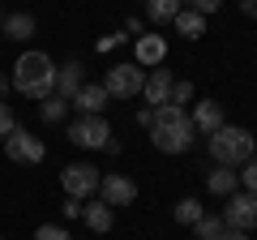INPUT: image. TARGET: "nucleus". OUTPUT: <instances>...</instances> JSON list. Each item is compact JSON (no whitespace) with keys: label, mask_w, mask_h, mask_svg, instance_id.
Returning <instances> with one entry per match:
<instances>
[{"label":"nucleus","mask_w":257,"mask_h":240,"mask_svg":"<svg viewBox=\"0 0 257 240\" xmlns=\"http://www.w3.org/2000/svg\"><path fill=\"white\" fill-rule=\"evenodd\" d=\"M193 138H197V129H193V120H189V111H184V107H176V103L155 107L150 142H155L163 155H184V150L193 146Z\"/></svg>","instance_id":"f257e3e1"},{"label":"nucleus","mask_w":257,"mask_h":240,"mask_svg":"<svg viewBox=\"0 0 257 240\" xmlns=\"http://www.w3.org/2000/svg\"><path fill=\"white\" fill-rule=\"evenodd\" d=\"M13 90L26 99H47L56 94V65L47 52H22L13 65Z\"/></svg>","instance_id":"f03ea898"},{"label":"nucleus","mask_w":257,"mask_h":240,"mask_svg":"<svg viewBox=\"0 0 257 240\" xmlns=\"http://www.w3.org/2000/svg\"><path fill=\"white\" fill-rule=\"evenodd\" d=\"M253 150H257V138L248 129H240V125H223V129L210 133V155H214V163H219V167L248 163Z\"/></svg>","instance_id":"7ed1b4c3"},{"label":"nucleus","mask_w":257,"mask_h":240,"mask_svg":"<svg viewBox=\"0 0 257 240\" xmlns=\"http://www.w3.org/2000/svg\"><path fill=\"white\" fill-rule=\"evenodd\" d=\"M5 155H9V163L35 167V163L47 159V146H43V138H35L30 129H13L9 138H5Z\"/></svg>","instance_id":"20e7f679"},{"label":"nucleus","mask_w":257,"mask_h":240,"mask_svg":"<svg viewBox=\"0 0 257 240\" xmlns=\"http://www.w3.org/2000/svg\"><path fill=\"white\" fill-rule=\"evenodd\" d=\"M142 86H146L142 65H111L107 77H103V90H107V99H111V94H116V99H138Z\"/></svg>","instance_id":"39448f33"},{"label":"nucleus","mask_w":257,"mask_h":240,"mask_svg":"<svg viewBox=\"0 0 257 240\" xmlns=\"http://www.w3.org/2000/svg\"><path fill=\"white\" fill-rule=\"evenodd\" d=\"M69 142H73V146H86V150H107L111 129H107L103 116H82V120L69 125Z\"/></svg>","instance_id":"423d86ee"},{"label":"nucleus","mask_w":257,"mask_h":240,"mask_svg":"<svg viewBox=\"0 0 257 240\" xmlns=\"http://www.w3.org/2000/svg\"><path fill=\"white\" fill-rule=\"evenodd\" d=\"M99 167H90V163H69L60 172V185H64V193L69 197H77V202H86L90 193H99Z\"/></svg>","instance_id":"0eeeda50"},{"label":"nucleus","mask_w":257,"mask_h":240,"mask_svg":"<svg viewBox=\"0 0 257 240\" xmlns=\"http://www.w3.org/2000/svg\"><path fill=\"white\" fill-rule=\"evenodd\" d=\"M223 223L231 231H248L257 227V193H231L223 206Z\"/></svg>","instance_id":"6e6552de"},{"label":"nucleus","mask_w":257,"mask_h":240,"mask_svg":"<svg viewBox=\"0 0 257 240\" xmlns=\"http://www.w3.org/2000/svg\"><path fill=\"white\" fill-rule=\"evenodd\" d=\"M99 202H107L111 210H116V206H128L133 202V197H138V185H133V180H128V176H103L99 180Z\"/></svg>","instance_id":"1a4fd4ad"},{"label":"nucleus","mask_w":257,"mask_h":240,"mask_svg":"<svg viewBox=\"0 0 257 240\" xmlns=\"http://www.w3.org/2000/svg\"><path fill=\"white\" fill-rule=\"evenodd\" d=\"M189 120H193V129H197V133H206V138H210L214 129H223V125H227V120H223V103H214V99L197 103Z\"/></svg>","instance_id":"9d476101"},{"label":"nucleus","mask_w":257,"mask_h":240,"mask_svg":"<svg viewBox=\"0 0 257 240\" xmlns=\"http://www.w3.org/2000/svg\"><path fill=\"white\" fill-rule=\"evenodd\" d=\"M172 86H176V77L167 73V69H155V73L146 77V86H142V90H146V103L150 107H163V103L172 99Z\"/></svg>","instance_id":"9b49d317"},{"label":"nucleus","mask_w":257,"mask_h":240,"mask_svg":"<svg viewBox=\"0 0 257 240\" xmlns=\"http://www.w3.org/2000/svg\"><path fill=\"white\" fill-rule=\"evenodd\" d=\"M82 77H86V69L77 65V60H69V65H60L56 69V94H60V99H73L77 90H82Z\"/></svg>","instance_id":"f8f14e48"},{"label":"nucleus","mask_w":257,"mask_h":240,"mask_svg":"<svg viewBox=\"0 0 257 240\" xmlns=\"http://www.w3.org/2000/svg\"><path fill=\"white\" fill-rule=\"evenodd\" d=\"M69 107H77L82 116H99V111L107 107V90H103V86H82V90L69 99Z\"/></svg>","instance_id":"ddd939ff"},{"label":"nucleus","mask_w":257,"mask_h":240,"mask_svg":"<svg viewBox=\"0 0 257 240\" xmlns=\"http://www.w3.org/2000/svg\"><path fill=\"white\" fill-rule=\"evenodd\" d=\"M163 56H167L163 35H142V39H138V65L155 69V65H163Z\"/></svg>","instance_id":"4468645a"},{"label":"nucleus","mask_w":257,"mask_h":240,"mask_svg":"<svg viewBox=\"0 0 257 240\" xmlns=\"http://www.w3.org/2000/svg\"><path fill=\"white\" fill-rule=\"evenodd\" d=\"M82 223L90 231H99V236H103V231H111V206L107 202H86L82 206Z\"/></svg>","instance_id":"2eb2a0df"},{"label":"nucleus","mask_w":257,"mask_h":240,"mask_svg":"<svg viewBox=\"0 0 257 240\" xmlns=\"http://www.w3.org/2000/svg\"><path fill=\"white\" fill-rule=\"evenodd\" d=\"M206 189H210L214 197H231V193L240 189L236 167H219V172H210V176H206Z\"/></svg>","instance_id":"dca6fc26"},{"label":"nucleus","mask_w":257,"mask_h":240,"mask_svg":"<svg viewBox=\"0 0 257 240\" xmlns=\"http://www.w3.org/2000/svg\"><path fill=\"white\" fill-rule=\"evenodd\" d=\"M172 22H176V30H180L184 39H202L206 35V18H202V13H193V9H180Z\"/></svg>","instance_id":"f3484780"},{"label":"nucleus","mask_w":257,"mask_h":240,"mask_svg":"<svg viewBox=\"0 0 257 240\" xmlns=\"http://www.w3.org/2000/svg\"><path fill=\"white\" fill-rule=\"evenodd\" d=\"M180 9H184L180 0H146V18L155 22V26H167V22H172Z\"/></svg>","instance_id":"a211bd4d"},{"label":"nucleus","mask_w":257,"mask_h":240,"mask_svg":"<svg viewBox=\"0 0 257 240\" xmlns=\"http://www.w3.org/2000/svg\"><path fill=\"white\" fill-rule=\"evenodd\" d=\"M39 116H43L47 125H60V120L69 116V99H60V94H47V99H39Z\"/></svg>","instance_id":"6ab92c4d"},{"label":"nucleus","mask_w":257,"mask_h":240,"mask_svg":"<svg viewBox=\"0 0 257 240\" xmlns=\"http://www.w3.org/2000/svg\"><path fill=\"white\" fill-rule=\"evenodd\" d=\"M193 231H197V240H219L227 231V223H223V214H202L193 223Z\"/></svg>","instance_id":"aec40b11"},{"label":"nucleus","mask_w":257,"mask_h":240,"mask_svg":"<svg viewBox=\"0 0 257 240\" xmlns=\"http://www.w3.org/2000/svg\"><path fill=\"white\" fill-rule=\"evenodd\" d=\"M5 35L9 39H30L35 35V18H30V13H9V18H5Z\"/></svg>","instance_id":"412c9836"},{"label":"nucleus","mask_w":257,"mask_h":240,"mask_svg":"<svg viewBox=\"0 0 257 240\" xmlns=\"http://www.w3.org/2000/svg\"><path fill=\"white\" fill-rule=\"evenodd\" d=\"M202 214H206V206L197 202V197H184V202L176 206V223H197Z\"/></svg>","instance_id":"4be33fe9"},{"label":"nucleus","mask_w":257,"mask_h":240,"mask_svg":"<svg viewBox=\"0 0 257 240\" xmlns=\"http://www.w3.org/2000/svg\"><path fill=\"white\" fill-rule=\"evenodd\" d=\"M244 172H236L240 176V185H244V193H257V155L248 159V163H240Z\"/></svg>","instance_id":"5701e85b"},{"label":"nucleus","mask_w":257,"mask_h":240,"mask_svg":"<svg viewBox=\"0 0 257 240\" xmlns=\"http://www.w3.org/2000/svg\"><path fill=\"white\" fill-rule=\"evenodd\" d=\"M13 129H18V116H13L9 103H0V138H9Z\"/></svg>","instance_id":"b1692460"},{"label":"nucleus","mask_w":257,"mask_h":240,"mask_svg":"<svg viewBox=\"0 0 257 240\" xmlns=\"http://www.w3.org/2000/svg\"><path fill=\"white\" fill-rule=\"evenodd\" d=\"M189 99H193V82H176V86H172V99H167V103H176V107H184Z\"/></svg>","instance_id":"393cba45"},{"label":"nucleus","mask_w":257,"mask_h":240,"mask_svg":"<svg viewBox=\"0 0 257 240\" xmlns=\"http://www.w3.org/2000/svg\"><path fill=\"white\" fill-rule=\"evenodd\" d=\"M35 240H73V236H69L64 227H56V223H43V227L35 231Z\"/></svg>","instance_id":"a878e982"},{"label":"nucleus","mask_w":257,"mask_h":240,"mask_svg":"<svg viewBox=\"0 0 257 240\" xmlns=\"http://www.w3.org/2000/svg\"><path fill=\"white\" fill-rule=\"evenodd\" d=\"M219 5H223V0H189V9H193V13H202V18L219 13Z\"/></svg>","instance_id":"bb28decb"},{"label":"nucleus","mask_w":257,"mask_h":240,"mask_svg":"<svg viewBox=\"0 0 257 240\" xmlns=\"http://www.w3.org/2000/svg\"><path fill=\"white\" fill-rule=\"evenodd\" d=\"M82 206H86V202H77V197H69V202H64V219H82Z\"/></svg>","instance_id":"cd10ccee"},{"label":"nucleus","mask_w":257,"mask_h":240,"mask_svg":"<svg viewBox=\"0 0 257 240\" xmlns=\"http://www.w3.org/2000/svg\"><path fill=\"white\" fill-rule=\"evenodd\" d=\"M150 120H155V107H142L138 111V125H142V129H150Z\"/></svg>","instance_id":"c85d7f7f"},{"label":"nucleus","mask_w":257,"mask_h":240,"mask_svg":"<svg viewBox=\"0 0 257 240\" xmlns=\"http://www.w3.org/2000/svg\"><path fill=\"white\" fill-rule=\"evenodd\" d=\"M116 43H120V35H107V39H99V52H111Z\"/></svg>","instance_id":"c756f323"},{"label":"nucleus","mask_w":257,"mask_h":240,"mask_svg":"<svg viewBox=\"0 0 257 240\" xmlns=\"http://www.w3.org/2000/svg\"><path fill=\"white\" fill-rule=\"evenodd\" d=\"M240 9H244V18H257V0H240Z\"/></svg>","instance_id":"7c9ffc66"},{"label":"nucleus","mask_w":257,"mask_h":240,"mask_svg":"<svg viewBox=\"0 0 257 240\" xmlns=\"http://www.w3.org/2000/svg\"><path fill=\"white\" fill-rule=\"evenodd\" d=\"M219 240H248V231H231V227H227V231H223Z\"/></svg>","instance_id":"2f4dec72"},{"label":"nucleus","mask_w":257,"mask_h":240,"mask_svg":"<svg viewBox=\"0 0 257 240\" xmlns=\"http://www.w3.org/2000/svg\"><path fill=\"white\" fill-rule=\"evenodd\" d=\"M5 90H9V77L0 73V103H5Z\"/></svg>","instance_id":"473e14b6"},{"label":"nucleus","mask_w":257,"mask_h":240,"mask_svg":"<svg viewBox=\"0 0 257 240\" xmlns=\"http://www.w3.org/2000/svg\"><path fill=\"white\" fill-rule=\"evenodd\" d=\"M0 35H5V13H0Z\"/></svg>","instance_id":"72a5a7b5"}]
</instances>
